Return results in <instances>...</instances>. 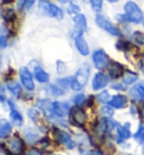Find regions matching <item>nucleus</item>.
<instances>
[{
    "label": "nucleus",
    "instance_id": "f257e3e1",
    "mask_svg": "<svg viewBox=\"0 0 144 155\" xmlns=\"http://www.w3.org/2000/svg\"><path fill=\"white\" fill-rule=\"evenodd\" d=\"M124 10H125V14L123 16L118 17L119 19L126 21V22L135 23V24H139L140 22L143 21V14L141 12L140 7L134 1H127L125 6H124Z\"/></svg>",
    "mask_w": 144,
    "mask_h": 155
},
{
    "label": "nucleus",
    "instance_id": "f03ea898",
    "mask_svg": "<svg viewBox=\"0 0 144 155\" xmlns=\"http://www.w3.org/2000/svg\"><path fill=\"white\" fill-rule=\"evenodd\" d=\"M90 75V68L87 65L82 66L77 74L74 75V77H72L70 79V86L72 90L78 91L80 90L82 86H85V84L88 82V78Z\"/></svg>",
    "mask_w": 144,
    "mask_h": 155
},
{
    "label": "nucleus",
    "instance_id": "7ed1b4c3",
    "mask_svg": "<svg viewBox=\"0 0 144 155\" xmlns=\"http://www.w3.org/2000/svg\"><path fill=\"white\" fill-rule=\"evenodd\" d=\"M38 5L44 10V13L50 15L51 17H55L58 18V19H62L63 18V12H62V9L59 8L58 6H55L54 4H52L50 1H46V0H39V4Z\"/></svg>",
    "mask_w": 144,
    "mask_h": 155
},
{
    "label": "nucleus",
    "instance_id": "20e7f679",
    "mask_svg": "<svg viewBox=\"0 0 144 155\" xmlns=\"http://www.w3.org/2000/svg\"><path fill=\"white\" fill-rule=\"evenodd\" d=\"M96 23L98 24L99 27H102V30H105L106 32H108L109 34L114 35V36H121V34H122L121 31H119L115 25H113V24H111L105 16H102V15H97V16H96Z\"/></svg>",
    "mask_w": 144,
    "mask_h": 155
},
{
    "label": "nucleus",
    "instance_id": "39448f33",
    "mask_svg": "<svg viewBox=\"0 0 144 155\" xmlns=\"http://www.w3.org/2000/svg\"><path fill=\"white\" fill-rule=\"evenodd\" d=\"M53 134H54L55 138H56L61 144H63L64 146L68 147V148H73V147L76 146V143L73 142V139L71 138V136H70L69 134L65 133V131L56 129L53 131Z\"/></svg>",
    "mask_w": 144,
    "mask_h": 155
},
{
    "label": "nucleus",
    "instance_id": "423d86ee",
    "mask_svg": "<svg viewBox=\"0 0 144 155\" xmlns=\"http://www.w3.org/2000/svg\"><path fill=\"white\" fill-rule=\"evenodd\" d=\"M92 60L95 66L98 69L105 68L108 65V56L106 54V52L104 50H97L95 51V53L92 54Z\"/></svg>",
    "mask_w": 144,
    "mask_h": 155
},
{
    "label": "nucleus",
    "instance_id": "0eeeda50",
    "mask_svg": "<svg viewBox=\"0 0 144 155\" xmlns=\"http://www.w3.org/2000/svg\"><path fill=\"white\" fill-rule=\"evenodd\" d=\"M8 148L14 155H20L24 152V142L19 137H13L8 143Z\"/></svg>",
    "mask_w": 144,
    "mask_h": 155
},
{
    "label": "nucleus",
    "instance_id": "6e6552de",
    "mask_svg": "<svg viewBox=\"0 0 144 155\" xmlns=\"http://www.w3.org/2000/svg\"><path fill=\"white\" fill-rule=\"evenodd\" d=\"M71 120L73 124L78 126H82L87 120V114L81 108H73L71 110Z\"/></svg>",
    "mask_w": 144,
    "mask_h": 155
},
{
    "label": "nucleus",
    "instance_id": "1a4fd4ad",
    "mask_svg": "<svg viewBox=\"0 0 144 155\" xmlns=\"http://www.w3.org/2000/svg\"><path fill=\"white\" fill-rule=\"evenodd\" d=\"M19 75H20V79L23 85L27 90H34V82H33V77H32V74L30 73V70L27 68H21Z\"/></svg>",
    "mask_w": 144,
    "mask_h": 155
},
{
    "label": "nucleus",
    "instance_id": "9d476101",
    "mask_svg": "<svg viewBox=\"0 0 144 155\" xmlns=\"http://www.w3.org/2000/svg\"><path fill=\"white\" fill-rule=\"evenodd\" d=\"M108 84V77H107L105 74L98 73L95 75V77L92 79V88L93 90H100L104 88Z\"/></svg>",
    "mask_w": 144,
    "mask_h": 155
},
{
    "label": "nucleus",
    "instance_id": "9b49d317",
    "mask_svg": "<svg viewBox=\"0 0 144 155\" xmlns=\"http://www.w3.org/2000/svg\"><path fill=\"white\" fill-rule=\"evenodd\" d=\"M127 99L124 95H114L109 101V105L115 109H123L126 107Z\"/></svg>",
    "mask_w": 144,
    "mask_h": 155
},
{
    "label": "nucleus",
    "instance_id": "f8f14e48",
    "mask_svg": "<svg viewBox=\"0 0 144 155\" xmlns=\"http://www.w3.org/2000/svg\"><path fill=\"white\" fill-rule=\"evenodd\" d=\"M53 111L58 117H64L70 111V105L67 102H54Z\"/></svg>",
    "mask_w": 144,
    "mask_h": 155
},
{
    "label": "nucleus",
    "instance_id": "ddd939ff",
    "mask_svg": "<svg viewBox=\"0 0 144 155\" xmlns=\"http://www.w3.org/2000/svg\"><path fill=\"white\" fill-rule=\"evenodd\" d=\"M130 96L135 101H143L144 100V85L137 84L134 87H132L130 91Z\"/></svg>",
    "mask_w": 144,
    "mask_h": 155
},
{
    "label": "nucleus",
    "instance_id": "4468645a",
    "mask_svg": "<svg viewBox=\"0 0 144 155\" xmlns=\"http://www.w3.org/2000/svg\"><path fill=\"white\" fill-rule=\"evenodd\" d=\"M124 71V67L121 64L116 62V61H113L109 66V76L113 79H116V78L121 77L123 75Z\"/></svg>",
    "mask_w": 144,
    "mask_h": 155
},
{
    "label": "nucleus",
    "instance_id": "2eb2a0df",
    "mask_svg": "<svg viewBox=\"0 0 144 155\" xmlns=\"http://www.w3.org/2000/svg\"><path fill=\"white\" fill-rule=\"evenodd\" d=\"M76 45L77 49L79 50L82 56H87L89 53V48H88V44L86 42V40L83 39L82 35H78L76 38Z\"/></svg>",
    "mask_w": 144,
    "mask_h": 155
},
{
    "label": "nucleus",
    "instance_id": "dca6fc26",
    "mask_svg": "<svg viewBox=\"0 0 144 155\" xmlns=\"http://www.w3.org/2000/svg\"><path fill=\"white\" fill-rule=\"evenodd\" d=\"M128 127H130V124L117 127V136H118L119 140H126L131 137V130Z\"/></svg>",
    "mask_w": 144,
    "mask_h": 155
},
{
    "label": "nucleus",
    "instance_id": "f3484780",
    "mask_svg": "<svg viewBox=\"0 0 144 155\" xmlns=\"http://www.w3.org/2000/svg\"><path fill=\"white\" fill-rule=\"evenodd\" d=\"M10 133H11V125L9 124V121L1 119L0 120V138L7 137Z\"/></svg>",
    "mask_w": 144,
    "mask_h": 155
},
{
    "label": "nucleus",
    "instance_id": "a211bd4d",
    "mask_svg": "<svg viewBox=\"0 0 144 155\" xmlns=\"http://www.w3.org/2000/svg\"><path fill=\"white\" fill-rule=\"evenodd\" d=\"M137 78H139L137 74H135L134 71H131V70H126L123 76V82L125 85H131V84L137 81Z\"/></svg>",
    "mask_w": 144,
    "mask_h": 155
},
{
    "label": "nucleus",
    "instance_id": "6ab92c4d",
    "mask_svg": "<svg viewBox=\"0 0 144 155\" xmlns=\"http://www.w3.org/2000/svg\"><path fill=\"white\" fill-rule=\"evenodd\" d=\"M34 75L36 79L39 83H46L49 82V74L45 73L41 67H36L34 69Z\"/></svg>",
    "mask_w": 144,
    "mask_h": 155
},
{
    "label": "nucleus",
    "instance_id": "aec40b11",
    "mask_svg": "<svg viewBox=\"0 0 144 155\" xmlns=\"http://www.w3.org/2000/svg\"><path fill=\"white\" fill-rule=\"evenodd\" d=\"M38 107L42 108L44 113L49 117H51L54 113V111H53V103H50L49 101H38Z\"/></svg>",
    "mask_w": 144,
    "mask_h": 155
},
{
    "label": "nucleus",
    "instance_id": "412c9836",
    "mask_svg": "<svg viewBox=\"0 0 144 155\" xmlns=\"http://www.w3.org/2000/svg\"><path fill=\"white\" fill-rule=\"evenodd\" d=\"M73 22L76 24V26L78 28H80V31H83L87 28V21H86V17L82 15V14H78L73 17Z\"/></svg>",
    "mask_w": 144,
    "mask_h": 155
},
{
    "label": "nucleus",
    "instance_id": "4be33fe9",
    "mask_svg": "<svg viewBox=\"0 0 144 155\" xmlns=\"http://www.w3.org/2000/svg\"><path fill=\"white\" fill-rule=\"evenodd\" d=\"M10 105H11V110H10V118H11V120L16 124L17 126H20L21 124H23V118H21L20 113L17 111V110H15V109L13 108V104L9 103Z\"/></svg>",
    "mask_w": 144,
    "mask_h": 155
},
{
    "label": "nucleus",
    "instance_id": "5701e85b",
    "mask_svg": "<svg viewBox=\"0 0 144 155\" xmlns=\"http://www.w3.org/2000/svg\"><path fill=\"white\" fill-rule=\"evenodd\" d=\"M2 17H4V19L6 21V22L11 23L16 19V14H15V12H14L13 9L8 8V9H6V10H4Z\"/></svg>",
    "mask_w": 144,
    "mask_h": 155
},
{
    "label": "nucleus",
    "instance_id": "b1692460",
    "mask_svg": "<svg viewBox=\"0 0 144 155\" xmlns=\"http://www.w3.org/2000/svg\"><path fill=\"white\" fill-rule=\"evenodd\" d=\"M134 138L139 144H143L144 143V126L142 124L139 125V129L134 134Z\"/></svg>",
    "mask_w": 144,
    "mask_h": 155
},
{
    "label": "nucleus",
    "instance_id": "393cba45",
    "mask_svg": "<svg viewBox=\"0 0 144 155\" xmlns=\"http://www.w3.org/2000/svg\"><path fill=\"white\" fill-rule=\"evenodd\" d=\"M97 99L102 102V103H106V102H109L110 101V96H109V93L107 92V91H104L102 93H99L97 95Z\"/></svg>",
    "mask_w": 144,
    "mask_h": 155
},
{
    "label": "nucleus",
    "instance_id": "a878e982",
    "mask_svg": "<svg viewBox=\"0 0 144 155\" xmlns=\"http://www.w3.org/2000/svg\"><path fill=\"white\" fill-rule=\"evenodd\" d=\"M90 4L92 6L95 12H100L102 7V0H90Z\"/></svg>",
    "mask_w": 144,
    "mask_h": 155
},
{
    "label": "nucleus",
    "instance_id": "bb28decb",
    "mask_svg": "<svg viewBox=\"0 0 144 155\" xmlns=\"http://www.w3.org/2000/svg\"><path fill=\"white\" fill-rule=\"evenodd\" d=\"M33 4H34V0H19L18 6H19V9L30 8V6Z\"/></svg>",
    "mask_w": 144,
    "mask_h": 155
},
{
    "label": "nucleus",
    "instance_id": "cd10ccee",
    "mask_svg": "<svg viewBox=\"0 0 144 155\" xmlns=\"http://www.w3.org/2000/svg\"><path fill=\"white\" fill-rule=\"evenodd\" d=\"M116 48H117L118 50L126 51V50H128V49L131 48V44L128 43L127 41H119V42H117V44H116Z\"/></svg>",
    "mask_w": 144,
    "mask_h": 155
},
{
    "label": "nucleus",
    "instance_id": "c85d7f7f",
    "mask_svg": "<svg viewBox=\"0 0 144 155\" xmlns=\"http://www.w3.org/2000/svg\"><path fill=\"white\" fill-rule=\"evenodd\" d=\"M9 91H11L14 94H18L20 92V86L18 83H9L8 84Z\"/></svg>",
    "mask_w": 144,
    "mask_h": 155
},
{
    "label": "nucleus",
    "instance_id": "c756f323",
    "mask_svg": "<svg viewBox=\"0 0 144 155\" xmlns=\"http://www.w3.org/2000/svg\"><path fill=\"white\" fill-rule=\"evenodd\" d=\"M133 39L139 44H144V34L141 33V32H135L134 35H133Z\"/></svg>",
    "mask_w": 144,
    "mask_h": 155
},
{
    "label": "nucleus",
    "instance_id": "7c9ffc66",
    "mask_svg": "<svg viewBox=\"0 0 144 155\" xmlns=\"http://www.w3.org/2000/svg\"><path fill=\"white\" fill-rule=\"evenodd\" d=\"M100 112H102V116L105 117H111L114 114V111H113V109L110 108V107H102L100 109Z\"/></svg>",
    "mask_w": 144,
    "mask_h": 155
},
{
    "label": "nucleus",
    "instance_id": "2f4dec72",
    "mask_svg": "<svg viewBox=\"0 0 144 155\" xmlns=\"http://www.w3.org/2000/svg\"><path fill=\"white\" fill-rule=\"evenodd\" d=\"M86 100V96L83 94H78L76 95L74 97H73V102L77 104V105H80V104H82L83 102H85Z\"/></svg>",
    "mask_w": 144,
    "mask_h": 155
},
{
    "label": "nucleus",
    "instance_id": "473e14b6",
    "mask_svg": "<svg viewBox=\"0 0 144 155\" xmlns=\"http://www.w3.org/2000/svg\"><path fill=\"white\" fill-rule=\"evenodd\" d=\"M69 13L71 14V13H77V12H79V7H78V6H77V5H71V6H70V7H69Z\"/></svg>",
    "mask_w": 144,
    "mask_h": 155
},
{
    "label": "nucleus",
    "instance_id": "72a5a7b5",
    "mask_svg": "<svg viewBox=\"0 0 144 155\" xmlns=\"http://www.w3.org/2000/svg\"><path fill=\"white\" fill-rule=\"evenodd\" d=\"M51 90H52V94H54V95H61L62 94V91L58 90V87L51 86Z\"/></svg>",
    "mask_w": 144,
    "mask_h": 155
},
{
    "label": "nucleus",
    "instance_id": "f704fd0d",
    "mask_svg": "<svg viewBox=\"0 0 144 155\" xmlns=\"http://www.w3.org/2000/svg\"><path fill=\"white\" fill-rule=\"evenodd\" d=\"M7 44V39L5 36H0V45L1 47H5Z\"/></svg>",
    "mask_w": 144,
    "mask_h": 155
},
{
    "label": "nucleus",
    "instance_id": "c9c22d12",
    "mask_svg": "<svg viewBox=\"0 0 144 155\" xmlns=\"http://www.w3.org/2000/svg\"><path fill=\"white\" fill-rule=\"evenodd\" d=\"M5 100V95H4V91H2V88L0 90V101H4Z\"/></svg>",
    "mask_w": 144,
    "mask_h": 155
},
{
    "label": "nucleus",
    "instance_id": "e433bc0d",
    "mask_svg": "<svg viewBox=\"0 0 144 155\" xmlns=\"http://www.w3.org/2000/svg\"><path fill=\"white\" fill-rule=\"evenodd\" d=\"M113 88H115V90H124V87L122 85H114Z\"/></svg>",
    "mask_w": 144,
    "mask_h": 155
},
{
    "label": "nucleus",
    "instance_id": "4c0bfd02",
    "mask_svg": "<svg viewBox=\"0 0 144 155\" xmlns=\"http://www.w3.org/2000/svg\"><path fill=\"white\" fill-rule=\"evenodd\" d=\"M140 67H141V70H142V73L144 74V59H143V60H142V61H141Z\"/></svg>",
    "mask_w": 144,
    "mask_h": 155
},
{
    "label": "nucleus",
    "instance_id": "58836bf2",
    "mask_svg": "<svg viewBox=\"0 0 144 155\" xmlns=\"http://www.w3.org/2000/svg\"><path fill=\"white\" fill-rule=\"evenodd\" d=\"M89 155H102V154L100 153V152H91Z\"/></svg>",
    "mask_w": 144,
    "mask_h": 155
},
{
    "label": "nucleus",
    "instance_id": "ea45409f",
    "mask_svg": "<svg viewBox=\"0 0 144 155\" xmlns=\"http://www.w3.org/2000/svg\"><path fill=\"white\" fill-rule=\"evenodd\" d=\"M27 155H39L38 153H36V152H30V153H28Z\"/></svg>",
    "mask_w": 144,
    "mask_h": 155
},
{
    "label": "nucleus",
    "instance_id": "a19ab883",
    "mask_svg": "<svg viewBox=\"0 0 144 155\" xmlns=\"http://www.w3.org/2000/svg\"><path fill=\"white\" fill-rule=\"evenodd\" d=\"M60 2H62V4H65V2H68V1H70V0H59Z\"/></svg>",
    "mask_w": 144,
    "mask_h": 155
},
{
    "label": "nucleus",
    "instance_id": "79ce46f5",
    "mask_svg": "<svg viewBox=\"0 0 144 155\" xmlns=\"http://www.w3.org/2000/svg\"><path fill=\"white\" fill-rule=\"evenodd\" d=\"M141 113H142V117H143V119H144V107L142 108V111H141Z\"/></svg>",
    "mask_w": 144,
    "mask_h": 155
},
{
    "label": "nucleus",
    "instance_id": "37998d69",
    "mask_svg": "<svg viewBox=\"0 0 144 155\" xmlns=\"http://www.w3.org/2000/svg\"><path fill=\"white\" fill-rule=\"evenodd\" d=\"M108 1H109V2H117L118 0H108Z\"/></svg>",
    "mask_w": 144,
    "mask_h": 155
},
{
    "label": "nucleus",
    "instance_id": "c03bdc74",
    "mask_svg": "<svg viewBox=\"0 0 144 155\" xmlns=\"http://www.w3.org/2000/svg\"><path fill=\"white\" fill-rule=\"evenodd\" d=\"M143 25H144V15H143Z\"/></svg>",
    "mask_w": 144,
    "mask_h": 155
},
{
    "label": "nucleus",
    "instance_id": "a18cd8bd",
    "mask_svg": "<svg viewBox=\"0 0 144 155\" xmlns=\"http://www.w3.org/2000/svg\"><path fill=\"white\" fill-rule=\"evenodd\" d=\"M143 155H144V148H143Z\"/></svg>",
    "mask_w": 144,
    "mask_h": 155
}]
</instances>
